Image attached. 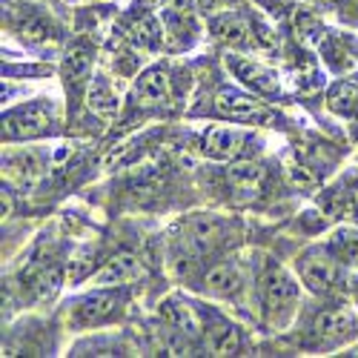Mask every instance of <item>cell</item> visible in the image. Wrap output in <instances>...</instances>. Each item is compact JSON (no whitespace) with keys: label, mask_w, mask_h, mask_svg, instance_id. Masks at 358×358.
I'll return each instance as SVG.
<instances>
[{"label":"cell","mask_w":358,"mask_h":358,"mask_svg":"<svg viewBox=\"0 0 358 358\" xmlns=\"http://www.w3.org/2000/svg\"><path fill=\"white\" fill-rule=\"evenodd\" d=\"M127 298L129 295L124 289L101 287L95 292L78 298V301H72L69 321H72V327H103V324H112L117 315H124Z\"/></svg>","instance_id":"cell-1"},{"label":"cell","mask_w":358,"mask_h":358,"mask_svg":"<svg viewBox=\"0 0 358 358\" xmlns=\"http://www.w3.org/2000/svg\"><path fill=\"white\" fill-rule=\"evenodd\" d=\"M261 146V138L241 127H210L203 132V152L218 161H247Z\"/></svg>","instance_id":"cell-2"},{"label":"cell","mask_w":358,"mask_h":358,"mask_svg":"<svg viewBox=\"0 0 358 358\" xmlns=\"http://www.w3.org/2000/svg\"><path fill=\"white\" fill-rule=\"evenodd\" d=\"M298 301V287L295 281L281 270V266L270 264L261 275V304H264V315L273 324H284Z\"/></svg>","instance_id":"cell-3"},{"label":"cell","mask_w":358,"mask_h":358,"mask_svg":"<svg viewBox=\"0 0 358 358\" xmlns=\"http://www.w3.org/2000/svg\"><path fill=\"white\" fill-rule=\"evenodd\" d=\"M55 132V115L49 103L35 101L23 103L3 115V138L6 141H26V138H43Z\"/></svg>","instance_id":"cell-4"},{"label":"cell","mask_w":358,"mask_h":358,"mask_svg":"<svg viewBox=\"0 0 358 358\" xmlns=\"http://www.w3.org/2000/svg\"><path fill=\"white\" fill-rule=\"evenodd\" d=\"M298 275L313 292H330L341 281V261L330 247H310L298 258Z\"/></svg>","instance_id":"cell-5"},{"label":"cell","mask_w":358,"mask_h":358,"mask_svg":"<svg viewBox=\"0 0 358 358\" xmlns=\"http://www.w3.org/2000/svg\"><path fill=\"white\" fill-rule=\"evenodd\" d=\"M227 66L247 89H252L255 95H261V98H278L281 95V78L270 66L250 61L244 55H227Z\"/></svg>","instance_id":"cell-6"},{"label":"cell","mask_w":358,"mask_h":358,"mask_svg":"<svg viewBox=\"0 0 358 358\" xmlns=\"http://www.w3.org/2000/svg\"><path fill=\"white\" fill-rule=\"evenodd\" d=\"M358 333V318L350 307L336 304L330 310H324L315 324H313V336L321 347H338L344 341H350Z\"/></svg>","instance_id":"cell-7"},{"label":"cell","mask_w":358,"mask_h":358,"mask_svg":"<svg viewBox=\"0 0 358 358\" xmlns=\"http://www.w3.org/2000/svg\"><path fill=\"white\" fill-rule=\"evenodd\" d=\"M215 109L221 117L235 124H264L270 121V109L264 106V101L244 95V92H235V89H221L218 98H215Z\"/></svg>","instance_id":"cell-8"},{"label":"cell","mask_w":358,"mask_h":358,"mask_svg":"<svg viewBox=\"0 0 358 358\" xmlns=\"http://www.w3.org/2000/svg\"><path fill=\"white\" fill-rule=\"evenodd\" d=\"M132 98L143 109H164V106H169V101H172V78H169V72L161 69V66L146 69L138 78L135 89H132Z\"/></svg>","instance_id":"cell-9"},{"label":"cell","mask_w":358,"mask_h":358,"mask_svg":"<svg viewBox=\"0 0 358 358\" xmlns=\"http://www.w3.org/2000/svg\"><path fill=\"white\" fill-rule=\"evenodd\" d=\"M158 318H161V324L166 327V330H175V333L187 336V338H195L203 330V324L198 318V310L189 301H184L181 295L164 298L161 307H158Z\"/></svg>","instance_id":"cell-10"},{"label":"cell","mask_w":358,"mask_h":358,"mask_svg":"<svg viewBox=\"0 0 358 358\" xmlns=\"http://www.w3.org/2000/svg\"><path fill=\"white\" fill-rule=\"evenodd\" d=\"M201 324H203V341H206V350L213 355H235L241 350V333H238V327L229 324L227 318H221L218 313H203L201 315Z\"/></svg>","instance_id":"cell-11"},{"label":"cell","mask_w":358,"mask_h":358,"mask_svg":"<svg viewBox=\"0 0 358 358\" xmlns=\"http://www.w3.org/2000/svg\"><path fill=\"white\" fill-rule=\"evenodd\" d=\"M213 32L218 41H224L227 46H235V49H250V46H258V38H255V23H247V17L241 15H218L213 20Z\"/></svg>","instance_id":"cell-12"},{"label":"cell","mask_w":358,"mask_h":358,"mask_svg":"<svg viewBox=\"0 0 358 358\" xmlns=\"http://www.w3.org/2000/svg\"><path fill=\"white\" fill-rule=\"evenodd\" d=\"M141 275H143L141 261L135 255H129V252H121V255L109 258L101 270H95L92 281H95V287H121V284H129V281H135Z\"/></svg>","instance_id":"cell-13"},{"label":"cell","mask_w":358,"mask_h":358,"mask_svg":"<svg viewBox=\"0 0 358 358\" xmlns=\"http://www.w3.org/2000/svg\"><path fill=\"white\" fill-rule=\"evenodd\" d=\"M241 284H244L241 270H238V264H232V261L215 264L213 270L203 275V289L210 295H218V298H232L238 289H241Z\"/></svg>","instance_id":"cell-14"},{"label":"cell","mask_w":358,"mask_h":358,"mask_svg":"<svg viewBox=\"0 0 358 358\" xmlns=\"http://www.w3.org/2000/svg\"><path fill=\"white\" fill-rule=\"evenodd\" d=\"M224 238V224L218 218H210V215H195L189 224H187V244L206 252L213 250L218 241Z\"/></svg>","instance_id":"cell-15"},{"label":"cell","mask_w":358,"mask_h":358,"mask_svg":"<svg viewBox=\"0 0 358 358\" xmlns=\"http://www.w3.org/2000/svg\"><path fill=\"white\" fill-rule=\"evenodd\" d=\"M20 38L32 46H49L57 41V26L43 15H29L20 23Z\"/></svg>","instance_id":"cell-16"},{"label":"cell","mask_w":358,"mask_h":358,"mask_svg":"<svg viewBox=\"0 0 358 358\" xmlns=\"http://www.w3.org/2000/svg\"><path fill=\"white\" fill-rule=\"evenodd\" d=\"M229 184L238 192H258L264 184V169L255 164H241L229 169Z\"/></svg>","instance_id":"cell-17"},{"label":"cell","mask_w":358,"mask_h":358,"mask_svg":"<svg viewBox=\"0 0 358 358\" xmlns=\"http://www.w3.org/2000/svg\"><path fill=\"white\" fill-rule=\"evenodd\" d=\"M86 101H89V106H92L95 112H101V115H112V112H117V95L112 92L109 83H106L103 78H95V80H92Z\"/></svg>","instance_id":"cell-18"},{"label":"cell","mask_w":358,"mask_h":358,"mask_svg":"<svg viewBox=\"0 0 358 358\" xmlns=\"http://www.w3.org/2000/svg\"><path fill=\"white\" fill-rule=\"evenodd\" d=\"M330 106H333L338 115L358 121V89L350 86V83H338L333 92H330Z\"/></svg>","instance_id":"cell-19"},{"label":"cell","mask_w":358,"mask_h":358,"mask_svg":"<svg viewBox=\"0 0 358 358\" xmlns=\"http://www.w3.org/2000/svg\"><path fill=\"white\" fill-rule=\"evenodd\" d=\"M330 250L336 252V258H338L341 264L358 266V232H352V229L336 232L333 241H330Z\"/></svg>","instance_id":"cell-20"},{"label":"cell","mask_w":358,"mask_h":358,"mask_svg":"<svg viewBox=\"0 0 358 358\" xmlns=\"http://www.w3.org/2000/svg\"><path fill=\"white\" fill-rule=\"evenodd\" d=\"M92 258H95V250L92 247H83L72 255V264H69V278L72 281H80L92 273Z\"/></svg>","instance_id":"cell-21"},{"label":"cell","mask_w":358,"mask_h":358,"mask_svg":"<svg viewBox=\"0 0 358 358\" xmlns=\"http://www.w3.org/2000/svg\"><path fill=\"white\" fill-rule=\"evenodd\" d=\"M89 52H83V49H78V52H72L69 57H66V64H64V72H66V78L69 80H75V78H83L86 72H89Z\"/></svg>","instance_id":"cell-22"},{"label":"cell","mask_w":358,"mask_h":358,"mask_svg":"<svg viewBox=\"0 0 358 358\" xmlns=\"http://www.w3.org/2000/svg\"><path fill=\"white\" fill-rule=\"evenodd\" d=\"M344 215H350V218L358 224V187H355V192L347 195V213H344Z\"/></svg>","instance_id":"cell-23"},{"label":"cell","mask_w":358,"mask_h":358,"mask_svg":"<svg viewBox=\"0 0 358 358\" xmlns=\"http://www.w3.org/2000/svg\"><path fill=\"white\" fill-rule=\"evenodd\" d=\"M355 49H358V43H355Z\"/></svg>","instance_id":"cell-24"},{"label":"cell","mask_w":358,"mask_h":358,"mask_svg":"<svg viewBox=\"0 0 358 358\" xmlns=\"http://www.w3.org/2000/svg\"><path fill=\"white\" fill-rule=\"evenodd\" d=\"M355 355H358V352H355Z\"/></svg>","instance_id":"cell-25"}]
</instances>
